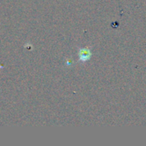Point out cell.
Here are the masks:
<instances>
[{"label": "cell", "mask_w": 146, "mask_h": 146, "mask_svg": "<svg viewBox=\"0 0 146 146\" xmlns=\"http://www.w3.org/2000/svg\"><path fill=\"white\" fill-rule=\"evenodd\" d=\"M92 56V52L89 47H84V48H80L78 51V56H79V61L81 62H86L91 60Z\"/></svg>", "instance_id": "obj_1"}]
</instances>
